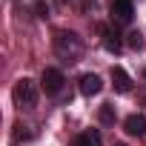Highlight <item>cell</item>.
Returning <instances> with one entry per match:
<instances>
[{
  "label": "cell",
  "mask_w": 146,
  "mask_h": 146,
  "mask_svg": "<svg viewBox=\"0 0 146 146\" xmlns=\"http://www.w3.org/2000/svg\"><path fill=\"white\" fill-rule=\"evenodd\" d=\"M54 52L69 60V63H75L80 54H83V40L75 35V32H57L54 35Z\"/></svg>",
  "instance_id": "6da1fadb"
},
{
  "label": "cell",
  "mask_w": 146,
  "mask_h": 146,
  "mask_svg": "<svg viewBox=\"0 0 146 146\" xmlns=\"http://www.w3.org/2000/svg\"><path fill=\"white\" fill-rule=\"evenodd\" d=\"M15 103L23 106V109H29V106L37 103V86H35V80L20 78V80L15 83Z\"/></svg>",
  "instance_id": "7a4b0ae2"
},
{
  "label": "cell",
  "mask_w": 146,
  "mask_h": 146,
  "mask_svg": "<svg viewBox=\"0 0 146 146\" xmlns=\"http://www.w3.org/2000/svg\"><path fill=\"white\" fill-rule=\"evenodd\" d=\"M63 83H66V78H63V72H60V69H54V66L43 69V75H40V86H43L46 95H60Z\"/></svg>",
  "instance_id": "3957f363"
},
{
  "label": "cell",
  "mask_w": 146,
  "mask_h": 146,
  "mask_svg": "<svg viewBox=\"0 0 146 146\" xmlns=\"http://www.w3.org/2000/svg\"><path fill=\"white\" fill-rule=\"evenodd\" d=\"M132 17H135L132 0H112V20H115V23L126 26V23H132Z\"/></svg>",
  "instance_id": "277c9868"
},
{
  "label": "cell",
  "mask_w": 146,
  "mask_h": 146,
  "mask_svg": "<svg viewBox=\"0 0 146 146\" xmlns=\"http://www.w3.org/2000/svg\"><path fill=\"white\" fill-rule=\"evenodd\" d=\"M100 89H103V80H100L98 75H92V72L80 75V95H86V98H95V95H100Z\"/></svg>",
  "instance_id": "5b68a950"
},
{
  "label": "cell",
  "mask_w": 146,
  "mask_h": 146,
  "mask_svg": "<svg viewBox=\"0 0 146 146\" xmlns=\"http://www.w3.org/2000/svg\"><path fill=\"white\" fill-rule=\"evenodd\" d=\"M112 86H115V92H120V95L132 92V78L126 75L123 66H112Z\"/></svg>",
  "instance_id": "8992f818"
},
{
  "label": "cell",
  "mask_w": 146,
  "mask_h": 146,
  "mask_svg": "<svg viewBox=\"0 0 146 146\" xmlns=\"http://www.w3.org/2000/svg\"><path fill=\"white\" fill-rule=\"evenodd\" d=\"M123 129H126L132 137H143V135H146V115H129L126 123H123Z\"/></svg>",
  "instance_id": "52a82bcc"
},
{
  "label": "cell",
  "mask_w": 146,
  "mask_h": 146,
  "mask_svg": "<svg viewBox=\"0 0 146 146\" xmlns=\"http://www.w3.org/2000/svg\"><path fill=\"white\" fill-rule=\"evenodd\" d=\"M72 146H103V137H100L98 129H86V132H80L72 140Z\"/></svg>",
  "instance_id": "ba28073f"
},
{
  "label": "cell",
  "mask_w": 146,
  "mask_h": 146,
  "mask_svg": "<svg viewBox=\"0 0 146 146\" xmlns=\"http://www.w3.org/2000/svg\"><path fill=\"white\" fill-rule=\"evenodd\" d=\"M100 32H103V49L117 54V52H120V46H123V43H120V35H117V32H112V29H106V26H100Z\"/></svg>",
  "instance_id": "9c48e42d"
},
{
  "label": "cell",
  "mask_w": 146,
  "mask_h": 146,
  "mask_svg": "<svg viewBox=\"0 0 146 146\" xmlns=\"http://www.w3.org/2000/svg\"><path fill=\"white\" fill-rule=\"evenodd\" d=\"M100 123H115V106L112 103H103L100 106Z\"/></svg>",
  "instance_id": "30bf717a"
},
{
  "label": "cell",
  "mask_w": 146,
  "mask_h": 146,
  "mask_svg": "<svg viewBox=\"0 0 146 146\" xmlns=\"http://www.w3.org/2000/svg\"><path fill=\"white\" fill-rule=\"evenodd\" d=\"M126 37H129V46H132V49H137V52L143 49V35H140V32H129Z\"/></svg>",
  "instance_id": "8fae6325"
},
{
  "label": "cell",
  "mask_w": 146,
  "mask_h": 146,
  "mask_svg": "<svg viewBox=\"0 0 146 146\" xmlns=\"http://www.w3.org/2000/svg\"><path fill=\"white\" fill-rule=\"evenodd\" d=\"M115 146H126V143H115Z\"/></svg>",
  "instance_id": "7c38bea8"
}]
</instances>
